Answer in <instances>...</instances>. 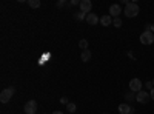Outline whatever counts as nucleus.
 I'll use <instances>...</instances> for the list:
<instances>
[{"label":"nucleus","mask_w":154,"mask_h":114,"mask_svg":"<svg viewBox=\"0 0 154 114\" xmlns=\"http://www.w3.org/2000/svg\"><path fill=\"white\" fill-rule=\"evenodd\" d=\"M23 111H25V114H35V111H37V103H35V100H29V102L25 103Z\"/></svg>","instance_id":"nucleus-6"},{"label":"nucleus","mask_w":154,"mask_h":114,"mask_svg":"<svg viewBox=\"0 0 154 114\" xmlns=\"http://www.w3.org/2000/svg\"><path fill=\"white\" fill-rule=\"evenodd\" d=\"M117 109H119L120 114H134V111H136L134 108H131L128 103H120Z\"/></svg>","instance_id":"nucleus-9"},{"label":"nucleus","mask_w":154,"mask_h":114,"mask_svg":"<svg viewBox=\"0 0 154 114\" xmlns=\"http://www.w3.org/2000/svg\"><path fill=\"white\" fill-rule=\"evenodd\" d=\"M80 59H82V62H83V63L89 62V60H91V51H89V49H85V51H82Z\"/></svg>","instance_id":"nucleus-12"},{"label":"nucleus","mask_w":154,"mask_h":114,"mask_svg":"<svg viewBox=\"0 0 154 114\" xmlns=\"http://www.w3.org/2000/svg\"><path fill=\"white\" fill-rule=\"evenodd\" d=\"M125 100H126L125 103H128V105H130L131 102H134V100H136V94H134L133 91H130V93H126V94H125Z\"/></svg>","instance_id":"nucleus-13"},{"label":"nucleus","mask_w":154,"mask_h":114,"mask_svg":"<svg viewBox=\"0 0 154 114\" xmlns=\"http://www.w3.org/2000/svg\"><path fill=\"white\" fill-rule=\"evenodd\" d=\"M142 80L140 79H137V77H134V79H131L130 80V91H133V93H139V91H142Z\"/></svg>","instance_id":"nucleus-5"},{"label":"nucleus","mask_w":154,"mask_h":114,"mask_svg":"<svg viewBox=\"0 0 154 114\" xmlns=\"http://www.w3.org/2000/svg\"><path fill=\"white\" fill-rule=\"evenodd\" d=\"M103 114H108V112H103Z\"/></svg>","instance_id":"nucleus-26"},{"label":"nucleus","mask_w":154,"mask_h":114,"mask_svg":"<svg viewBox=\"0 0 154 114\" xmlns=\"http://www.w3.org/2000/svg\"><path fill=\"white\" fill-rule=\"evenodd\" d=\"M100 25L102 26H109V25H112V17L109 14H105L100 17Z\"/></svg>","instance_id":"nucleus-11"},{"label":"nucleus","mask_w":154,"mask_h":114,"mask_svg":"<svg viewBox=\"0 0 154 114\" xmlns=\"http://www.w3.org/2000/svg\"><path fill=\"white\" fill-rule=\"evenodd\" d=\"M140 43L142 45H152L154 43V34L151 31H143L140 34Z\"/></svg>","instance_id":"nucleus-3"},{"label":"nucleus","mask_w":154,"mask_h":114,"mask_svg":"<svg viewBox=\"0 0 154 114\" xmlns=\"http://www.w3.org/2000/svg\"><path fill=\"white\" fill-rule=\"evenodd\" d=\"M151 82H152V85H154V79H152V80H151Z\"/></svg>","instance_id":"nucleus-25"},{"label":"nucleus","mask_w":154,"mask_h":114,"mask_svg":"<svg viewBox=\"0 0 154 114\" xmlns=\"http://www.w3.org/2000/svg\"><path fill=\"white\" fill-rule=\"evenodd\" d=\"M120 12H123L122 11V8H120V5H111L109 6V16L112 17V19H116V17H119L120 16Z\"/></svg>","instance_id":"nucleus-8"},{"label":"nucleus","mask_w":154,"mask_h":114,"mask_svg":"<svg viewBox=\"0 0 154 114\" xmlns=\"http://www.w3.org/2000/svg\"><path fill=\"white\" fill-rule=\"evenodd\" d=\"M88 45H89V43H88V40H85V39H82V40L79 42V46L83 49V51H85V49H88Z\"/></svg>","instance_id":"nucleus-18"},{"label":"nucleus","mask_w":154,"mask_h":114,"mask_svg":"<svg viewBox=\"0 0 154 114\" xmlns=\"http://www.w3.org/2000/svg\"><path fill=\"white\" fill-rule=\"evenodd\" d=\"M66 111H68V112H71V114H72V112H75V111H77V105H75V103H72V102H69V103L66 105Z\"/></svg>","instance_id":"nucleus-14"},{"label":"nucleus","mask_w":154,"mask_h":114,"mask_svg":"<svg viewBox=\"0 0 154 114\" xmlns=\"http://www.w3.org/2000/svg\"><path fill=\"white\" fill-rule=\"evenodd\" d=\"M139 11H140L139 5H137V3H134V2H130V3H128V5H125V9H123V14H125L126 17H130V19H133V17H136V16L139 14Z\"/></svg>","instance_id":"nucleus-1"},{"label":"nucleus","mask_w":154,"mask_h":114,"mask_svg":"<svg viewBox=\"0 0 154 114\" xmlns=\"http://www.w3.org/2000/svg\"><path fill=\"white\" fill-rule=\"evenodd\" d=\"M149 96H151V100H154V88L149 91Z\"/></svg>","instance_id":"nucleus-22"},{"label":"nucleus","mask_w":154,"mask_h":114,"mask_svg":"<svg viewBox=\"0 0 154 114\" xmlns=\"http://www.w3.org/2000/svg\"><path fill=\"white\" fill-rule=\"evenodd\" d=\"M60 102H62L63 105H68V103H69V102H68V97H62V99H60Z\"/></svg>","instance_id":"nucleus-20"},{"label":"nucleus","mask_w":154,"mask_h":114,"mask_svg":"<svg viewBox=\"0 0 154 114\" xmlns=\"http://www.w3.org/2000/svg\"><path fill=\"white\" fill-rule=\"evenodd\" d=\"M71 5L72 6H77V5H80V2H79V0H71Z\"/></svg>","instance_id":"nucleus-21"},{"label":"nucleus","mask_w":154,"mask_h":114,"mask_svg":"<svg viewBox=\"0 0 154 114\" xmlns=\"http://www.w3.org/2000/svg\"><path fill=\"white\" fill-rule=\"evenodd\" d=\"M23 114H25V112H23Z\"/></svg>","instance_id":"nucleus-28"},{"label":"nucleus","mask_w":154,"mask_h":114,"mask_svg":"<svg viewBox=\"0 0 154 114\" xmlns=\"http://www.w3.org/2000/svg\"><path fill=\"white\" fill-rule=\"evenodd\" d=\"M100 22V19L97 17L96 12H89V14L86 16V23L88 25H91V26H94V25H97Z\"/></svg>","instance_id":"nucleus-10"},{"label":"nucleus","mask_w":154,"mask_h":114,"mask_svg":"<svg viewBox=\"0 0 154 114\" xmlns=\"http://www.w3.org/2000/svg\"><path fill=\"white\" fill-rule=\"evenodd\" d=\"M79 6H80V11H82V12H85V14H89V12H91V9H93V3H91V0H82Z\"/></svg>","instance_id":"nucleus-7"},{"label":"nucleus","mask_w":154,"mask_h":114,"mask_svg":"<svg viewBox=\"0 0 154 114\" xmlns=\"http://www.w3.org/2000/svg\"><path fill=\"white\" fill-rule=\"evenodd\" d=\"M86 16H88V14H85V12H82V11H80V12H75V14H74V17H75L77 20H83V19L86 20Z\"/></svg>","instance_id":"nucleus-16"},{"label":"nucleus","mask_w":154,"mask_h":114,"mask_svg":"<svg viewBox=\"0 0 154 114\" xmlns=\"http://www.w3.org/2000/svg\"><path fill=\"white\" fill-rule=\"evenodd\" d=\"M151 32L154 34V23H151Z\"/></svg>","instance_id":"nucleus-23"},{"label":"nucleus","mask_w":154,"mask_h":114,"mask_svg":"<svg viewBox=\"0 0 154 114\" xmlns=\"http://www.w3.org/2000/svg\"><path fill=\"white\" fill-rule=\"evenodd\" d=\"M152 88H154V85H152V82H146V83H145V90H149V91H151V90H152Z\"/></svg>","instance_id":"nucleus-19"},{"label":"nucleus","mask_w":154,"mask_h":114,"mask_svg":"<svg viewBox=\"0 0 154 114\" xmlns=\"http://www.w3.org/2000/svg\"><path fill=\"white\" fill-rule=\"evenodd\" d=\"M53 114H63L62 111H53Z\"/></svg>","instance_id":"nucleus-24"},{"label":"nucleus","mask_w":154,"mask_h":114,"mask_svg":"<svg viewBox=\"0 0 154 114\" xmlns=\"http://www.w3.org/2000/svg\"><path fill=\"white\" fill-rule=\"evenodd\" d=\"M28 5L31 6V8H40V0H28Z\"/></svg>","instance_id":"nucleus-15"},{"label":"nucleus","mask_w":154,"mask_h":114,"mask_svg":"<svg viewBox=\"0 0 154 114\" xmlns=\"http://www.w3.org/2000/svg\"><path fill=\"white\" fill-rule=\"evenodd\" d=\"M14 93H16L14 86H9V88H6V90H3L2 93H0V102H2V103H8L11 100V97L14 96Z\"/></svg>","instance_id":"nucleus-2"},{"label":"nucleus","mask_w":154,"mask_h":114,"mask_svg":"<svg viewBox=\"0 0 154 114\" xmlns=\"http://www.w3.org/2000/svg\"><path fill=\"white\" fill-rule=\"evenodd\" d=\"M149 100H151V96H149V93H146L145 90H142V91H139V93L136 94V102H139V103H142V105L148 103Z\"/></svg>","instance_id":"nucleus-4"},{"label":"nucleus","mask_w":154,"mask_h":114,"mask_svg":"<svg viewBox=\"0 0 154 114\" xmlns=\"http://www.w3.org/2000/svg\"><path fill=\"white\" fill-rule=\"evenodd\" d=\"M45 114H46V112H45Z\"/></svg>","instance_id":"nucleus-27"},{"label":"nucleus","mask_w":154,"mask_h":114,"mask_svg":"<svg viewBox=\"0 0 154 114\" xmlns=\"http://www.w3.org/2000/svg\"><path fill=\"white\" fill-rule=\"evenodd\" d=\"M112 25H114V26H116V28H120V26H122V25H123V23H122V20H120V17H116V19H112Z\"/></svg>","instance_id":"nucleus-17"}]
</instances>
